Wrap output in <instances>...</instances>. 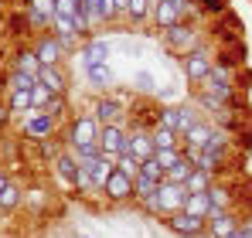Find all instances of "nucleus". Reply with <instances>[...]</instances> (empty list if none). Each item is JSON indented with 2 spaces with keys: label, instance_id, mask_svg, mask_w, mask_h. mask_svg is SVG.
<instances>
[{
  "label": "nucleus",
  "instance_id": "f257e3e1",
  "mask_svg": "<svg viewBox=\"0 0 252 238\" xmlns=\"http://www.w3.org/2000/svg\"><path fill=\"white\" fill-rule=\"evenodd\" d=\"M188 0H160V3H154L150 7V21L160 28V31H167L174 24H181L184 21V14H188Z\"/></svg>",
  "mask_w": 252,
  "mask_h": 238
},
{
  "label": "nucleus",
  "instance_id": "f03ea898",
  "mask_svg": "<svg viewBox=\"0 0 252 238\" xmlns=\"http://www.w3.org/2000/svg\"><path fill=\"white\" fill-rule=\"evenodd\" d=\"M99 133H102V126L95 122V116H92V113H89V116H79L75 122H72V129H68V150L99 143Z\"/></svg>",
  "mask_w": 252,
  "mask_h": 238
},
{
  "label": "nucleus",
  "instance_id": "7ed1b4c3",
  "mask_svg": "<svg viewBox=\"0 0 252 238\" xmlns=\"http://www.w3.org/2000/svg\"><path fill=\"white\" fill-rule=\"evenodd\" d=\"M181 65H184L188 82H208L211 68H215V58H211L205 48H194V51H188V55L181 58Z\"/></svg>",
  "mask_w": 252,
  "mask_h": 238
},
{
  "label": "nucleus",
  "instance_id": "20e7f679",
  "mask_svg": "<svg viewBox=\"0 0 252 238\" xmlns=\"http://www.w3.org/2000/svg\"><path fill=\"white\" fill-rule=\"evenodd\" d=\"M126 129L123 122H113V126H102V133H99V150H102V157L116 160L126 153Z\"/></svg>",
  "mask_w": 252,
  "mask_h": 238
},
{
  "label": "nucleus",
  "instance_id": "39448f33",
  "mask_svg": "<svg viewBox=\"0 0 252 238\" xmlns=\"http://www.w3.org/2000/svg\"><path fill=\"white\" fill-rule=\"evenodd\" d=\"M164 225H167L174 235H181V238H198V235H205V228H208V221H205V218H194V214H188V211L167 214V218H164Z\"/></svg>",
  "mask_w": 252,
  "mask_h": 238
},
{
  "label": "nucleus",
  "instance_id": "423d86ee",
  "mask_svg": "<svg viewBox=\"0 0 252 238\" xmlns=\"http://www.w3.org/2000/svg\"><path fill=\"white\" fill-rule=\"evenodd\" d=\"M126 153H133L140 163H143V160H150V157H157L154 133H150V129H143V126H133V129L126 133Z\"/></svg>",
  "mask_w": 252,
  "mask_h": 238
},
{
  "label": "nucleus",
  "instance_id": "0eeeda50",
  "mask_svg": "<svg viewBox=\"0 0 252 238\" xmlns=\"http://www.w3.org/2000/svg\"><path fill=\"white\" fill-rule=\"evenodd\" d=\"M164 44L170 51H177V55H188V51L198 48V31L191 24H174V28L164 31Z\"/></svg>",
  "mask_w": 252,
  "mask_h": 238
},
{
  "label": "nucleus",
  "instance_id": "6e6552de",
  "mask_svg": "<svg viewBox=\"0 0 252 238\" xmlns=\"http://www.w3.org/2000/svg\"><path fill=\"white\" fill-rule=\"evenodd\" d=\"M157 201H160V211H164V218H167V214H177V211H184L188 187H184V184H170V180H164V184L157 187Z\"/></svg>",
  "mask_w": 252,
  "mask_h": 238
},
{
  "label": "nucleus",
  "instance_id": "1a4fd4ad",
  "mask_svg": "<svg viewBox=\"0 0 252 238\" xmlns=\"http://www.w3.org/2000/svg\"><path fill=\"white\" fill-rule=\"evenodd\" d=\"M34 55H38V61H41V68L44 65H58L62 61V55H65V48H62V41L55 38L51 31L48 34H38V41H34V48H31Z\"/></svg>",
  "mask_w": 252,
  "mask_h": 238
},
{
  "label": "nucleus",
  "instance_id": "9d476101",
  "mask_svg": "<svg viewBox=\"0 0 252 238\" xmlns=\"http://www.w3.org/2000/svg\"><path fill=\"white\" fill-rule=\"evenodd\" d=\"M92 116H95V122L99 126H113V122H123L126 109L120 99H113V95H102L95 106H92Z\"/></svg>",
  "mask_w": 252,
  "mask_h": 238
},
{
  "label": "nucleus",
  "instance_id": "9b49d317",
  "mask_svg": "<svg viewBox=\"0 0 252 238\" xmlns=\"http://www.w3.org/2000/svg\"><path fill=\"white\" fill-rule=\"evenodd\" d=\"M239 218H235V211H211V218H208V232L211 238H232L235 232H239Z\"/></svg>",
  "mask_w": 252,
  "mask_h": 238
},
{
  "label": "nucleus",
  "instance_id": "f8f14e48",
  "mask_svg": "<svg viewBox=\"0 0 252 238\" xmlns=\"http://www.w3.org/2000/svg\"><path fill=\"white\" fill-rule=\"evenodd\" d=\"M208 92L225 106V102H232V75H228V68H221V65H215L208 75Z\"/></svg>",
  "mask_w": 252,
  "mask_h": 238
},
{
  "label": "nucleus",
  "instance_id": "ddd939ff",
  "mask_svg": "<svg viewBox=\"0 0 252 238\" xmlns=\"http://www.w3.org/2000/svg\"><path fill=\"white\" fill-rule=\"evenodd\" d=\"M38 82H41L51 95H65V89H68V79H65V72L58 65H44L41 72H38Z\"/></svg>",
  "mask_w": 252,
  "mask_h": 238
},
{
  "label": "nucleus",
  "instance_id": "4468645a",
  "mask_svg": "<svg viewBox=\"0 0 252 238\" xmlns=\"http://www.w3.org/2000/svg\"><path fill=\"white\" fill-rule=\"evenodd\" d=\"M106 198L113 201V204H123V201H129L133 198V180L126 177V174H113L109 177V184H106Z\"/></svg>",
  "mask_w": 252,
  "mask_h": 238
},
{
  "label": "nucleus",
  "instance_id": "2eb2a0df",
  "mask_svg": "<svg viewBox=\"0 0 252 238\" xmlns=\"http://www.w3.org/2000/svg\"><path fill=\"white\" fill-rule=\"evenodd\" d=\"M89 177H92V187L95 191H106V184H109V177L116 174V160H109V157H99L89 170H85Z\"/></svg>",
  "mask_w": 252,
  "mask_h": 238
},
{
  "label": "nucleus",
  "instance_id": "dca6fc26",
  "mask_svg": "<svg viewBox=\"0 0 252 238\" xmlns=\"http://www.w3.org/2000/svg\"><path fill=\"white\" fill-rule=\"evenodd\" d=\"M79 58H82L85 68H89V65L106 61V58H109V41H106V38H89L82 44V55H79Z\"/></svg>",
  "mask_w": 252,
  "mask_h": 238
},
{
  "label": "nucleus",
  "instance_id": "f3484780",
  "mask_svg": "<svg viewBox=\"0 0 252 238\" xmlns=\"http://www.w3.org/2000/svg\"><path fill=\"white\" fill-rule=\"evenodd\" d=\"M211 133H215V126L198 119V122L181 136V143H188V150H205V147H208V140H211Z\"/></svg>",
  "mask_w": 252,
  "mask_h": 238
},
{
  "label": "nucleus",
  "instance_id": "a211bd4d",
  "mask_svg": "<svg viewBox=\"0 0 252 238\" xmlns=\"http://www.w3.org/2000/svg\"><path fill=\"white\" fill-rule=\"evenodd\" d=\"M24 133H28V136H34V140L51 136V133H55V116H48V113H31L28 126H24Z\"/></svg>",
  "mask_w": 252,
  "mask_h": 238
},
{
  "label": "nucleus",
  "instance_id": "6ab92c4d",
  "mask_svg": "<svg viewBox=\"0 0 252 238\" xmlns=\"http://www.w3.org/2000/svg\"><path fill=\"white\" fill-rule=\"evenodd\" d=\"M85 79L92 82L99 92H106V89H113L116 75H113V68H109L106 61H99V65H89V68H85Z\"/></svg>",
  "mask_w": 252,
  "mask_h": 238
},
{
  "label": "nucleus",
  "instance_id": "aec40b11",
  "mask_svg": "<svg viewBox=\"0 0 252 238\" xmlns=\"http://www.w3.org/2000/svg\"><path fill=\"white\" fill-rule=\"evenodd\" d=\"M184 211H188V214H194V218H205V221H208L215 208H211V198H208V194H188Z\"/></svg>",
  "mask_w": 252,
  "mask_h": 238
},
{
  "label": "nucleus",
  "instance_id": "412c9836",
  "mask_svg": "<svg viewBox=\"0 0 252 238\" xmlns=\"http://www.w3.org/2000/svg\"><path fill=\"white\" fill-rule=\"evenodd\" d=\"M194 170H198V163L184 153V157H181V160H177V163L167 170V180H170V184H188V177H191Z\"/></svg>",
  "mask_w": 252,
  "mask_h": 238
},
{
  "label": "nucleus",
  "instance_id": "4be33fe9",
  "mask_svg": "<svg viewBox=\"0 0 252 238\" xmlns=\"http://www.w3.org/2000/svg\"><path fill=\"white\" fill-rule=\"evenodd\" d=\"M188 194H208L211 187H215V177L211 174H205V170H194L191 177H188Z\"/></svg>",
  "mask_w": 252,
  "mask_h": 238
},
{
  "label": "nucleus",
  "instance_id": "5701e85b",
  "mask_svg": "<svg viewBox=\"0 0 252 238\" xmlns=\"http://www.w3.org/2000/svg\"><path fill=\"white\" fill-rule=\"evenodd\" d=\"M150 133H154V147H157V150H174V147H181V136H177L174 129H167V126H154Z\"/></svg>",
  "mask_w": 252,
  "mask_h": 238
},
{
  "label": "nucleus",
  "instance_id": "b1692460",
  "mask_svg": "<svg viewBox=\"0 0 252 238\" xmlns=\"http://www.w3.org/2000/svg\"><path fill=\"white\" fill-rule=\"evenodd\" d=\"M7 109H10V113H31V92H24V89H7Z\"/></svg>",
  "mask_w": 252,
  "mask_h": 238
},
{
  "label": "nucleus",
  "instance_id": "393cba45",
  "mask_svg": "<svg viewBox=\"0 0 252 238\" xmlns=\"http://www.w3.org/2000/svg\"><path fill=\"white\" fill-rule=\"evenodd\" d=\"M157 187H160V184H154L150 177H136V180H133V201H136V204L150 201L154 194H157Z\"/></svg>",
  "mask_w": 252,
  "mask_h": 238
},
{
  "label": "nucleus",
  "instance_id": "a878e982",
  "mask_svg": "<svg viewBox=\"0 0 252 238\" xmlns=\"http://www.w3.org/2000/svg\"><path fill=\"white\" fill-rule=\"evenodd\" d=\"M14 72H28V75H34V79H38V72H41L38 55H34V51H21V55H17V61H14Z\"/></svg>",
  "mask_w": 252,
  "mask_h": 238
},
{
  "label": "nucleus",
  "instance_id": "bb28decb",
  "mask_svg": "<svg viewBox=\"0 0 252 238\" xmlns=\"http://www.w3.org/2000/svg\"><path fill=\"white\" fill-rule=\"evenodd\" d=\"M21 201H24V194H21V187L10 180L3 191H0V211H14V208H21Z\"/></svg>",
  "mask_w": 252,
  "mask_h": 238
},
{
  "label": "nucleus",
  "instance_id": "cd10ccee",
  "mask_svg": "<svg viewBox=\"0 0 252 238\" xmlns=\"http://www.w3.org/2000/svg\"><path fill=\"white\" fill-rule=\"evenodd\" d=\"M208 198H211V208L215 211H232V191L225 184H215L208 191Z\"/></svg>",
  "mask_w": 252,
  "mask_h": 238
},
{
  "label": "nucleus",
  "instance_id": "c85d7f7f",
  "mask_svg": "<svg viewBox=\"0 0 252 238\" xmlns=\"http://www.w3.org/2000/svg\"><path fill=\"white\" fill-rule=\"evenodd\" d=\"M140 177H150L154 184H164V180H167V170L160 167V160H157V157H150V160H143V167H140Z\"/></svg>",
  "mask_w": 252,
  "mask_h": 238
},
{
  "label": "nucleus",
  "instance_id": "c756f323",
  "mask_svg": "<svg viewBox=\"0 0 252 238\" xmlns=\"http://www.w3.org/2000/svg\"><path fill=\"white\" fill-rule=\"evenodd\" d=\"M140 167H143V163L133 157V153H123V157H116V170H120V174H126L129 180H136V177H140Z\"/></svg>",
  "mask_w": 252,
  "mask_h": 238
},
{
  "label": "nucleus",
  "instance_id": "7c9ffc66",
  "mask_svg": "<svg viewBox=\"0 0 252 238\" xmlns=\"http://www.w3.org/2000/svg\"><path fill=\"white\" fill-rule=\"evenodd\" d=\"M51 99H55V95H51V92L44 89L41 82H38V85H34V92H31V113H44Z\"/></svg>",
  "mask_w": 252,
  "mask_h": 238
},
{
  "label": "nucleus",
  "instance_id": "2f4dec72",
  "mask_svg": "<svg viewBox=\"0 0 252 238\" xmlns=\"http://www.w3.org/2000/svg\"><path fill=\"white\" fill-rule=\"evenodd\" d=\"M194 122H198V113H194L191 106H181V109H177V136H184Z\"/></svg>",
  "mask_w": 252,
  "mask_h": 238
},
{
  "label": "nucleus",
  "instance_id": "473e14b6",
  "mask_svg": "<svg viewBox=\"0 0 252 238\" xmlns=\"http://www.w3.org/2000/svg\"><path fill=\"white\" fill-rule=\"evenodd\" d=\"M34 85H38V79L28 75V72H14L10 82H7V89H24V92H34Z\"/></svg>",
  "mask_w": 252,
  "mask_h": 238
},
{
  "label": "nucleus",
  "instance_id": "72a5a7b5",
  "mask_svg": "<svg viewBox=\"0 0 252 238\" xmlns=\"http://www.w3.org/2000/svg\"><path fill=\"white\" fill-rule=\"evenodd\" d=\"M126 17L136 21V24L147 21V17H150V0H129V14H126Z\"/></svg>",
  "mask_w": 252,
  "mask_h": 238
},
{
  "label": "nucleus",
  "instance_id": "f704fd0d",
  "mask_svg": "<svg viewBox=\"0 0 252 238\" xmlns=\"http://www.w3.org/2000/svg\"><path fill=\"white\" fill-rule=\"evenodd\" d=\"M28 7H31V10H38L41 17H48V21L55 24V14H58V7H55V0H28Z\"/></svg>",
  "mask_w": 252,
  "mask_h": 238
},
{
  "label": "nucleus",
  "instance_id": "c9c22d12",
  "mask_svg": "<svg viewBox=\"0 0 252 238\" xmlns=\"http://www.w3.org/2000/svg\"><path fill=\"white\" fill-rule=\"evenodd\" d=\"M157 126H167L177 133V106H164L160 113H157Z\"/></svg>",
  "mask_w": 252,
  "mask_h": 238
},
{
  "label": "nucleus",
  "instance_id": "e433bc0d",
  "mask_svg": "<svg viewBox=\"0 0 252 238\" xmlns=\"http://www.w3.org/2000/svg\"><path fill=\"white\" fill-rule=\"evenodd\" d=\"M181 157H184V150H181V147H174V150H157V160H160V167H164V170H170Z\"/></svg>",
  "mask_w": 252,
  "mask_h": 238
},
{
  "label": "nucleus",
  "instance_id": "4c0bfd02",
  "mask_svg": "<svg viewBox=\"0 0 252 238\" xmlns=\"http://www.w3.org/2000/svg\"><path fill=\"white\" fill-rule=\"evenodd\" d=\"M55 7H58V17H68V21H72L82 3H75V0H55Z\"/></svg>",
  "mask_w": 252,
  "mask_h": 238
},
{
  "label": "nucleus",
  "instance_id": "58836bf2",
  "mask_svg": "<svg viewBox=\"0 0 252 238\" xmlns=\"http://www.w3.org/2000/svg\"><path fill=\"white\" fill-rule=\"evenodd\" d=\"M44 113H48V116H65V95H55V99H51V102H48V109H44Z\"/></svg>",
  "mask_w": 252,
  "mask_h": 238
},
{
  "label": "nucleus",
  "instance_id": "ea45409f",
  "mask_svg": "<svg viewBox=\"0 0 252 238\" xmlns=\"http://www.w3.org/2000/svg\"><path fill=\"white\" fill-rule=\"evenodd\" d=\"M205 14H225V0H198Z\"/></svg>",
  "mask_w": 252,
  "mask_h": 238
},
{
  "label": "nucleus",
  "instance_id": "a19ab883",
  "mask_svg": "<svg viewBox=\"0 0 252 238\" xmlns=\"http://www.w3.org/2000/svg\"><path fill=\"white\" fill-rule=\"evenodd\" d=\"M136 85H140V89H143V92H147V89H150V85H154V79H150V75H147V72H140V75H136Z\"/></svg>",
  "mask_w": 252,
  "mask_h": 238
},
{
  "label": "nucleus",
  "instance_id": "79ce46f5",
  "mask_svg": "<svg viewBox=\"0 0 252 238\" xmlns=\"http://www.w3.org/2000/svg\"><path fill=\"white\" fill-rule=\"evenodd\" d=\"M116 14H120V17L129 14V0H116Z\"/></svg>",
  "mask_w": 252,
  "mask_h": 238
},
{
  "label": "nucleus",
  "instance_id": "37998d69",
  "mask_svg": "<svg viewBox=\"0 0 252 238\" xmlns=\"http://www.w3.org/2000/svg\"><path fill=\"white\" fill-rule=\"evenodd\" d=\"M7 119H10V109H7V102L0 106V126H7Z\"/></svg>",
  "mask_w": 252,
  "mask_h": 238
},
{
  "label": "nucleus",
  "instance_id": "c03bdc74",
  "mask_svg": "<svg viewBox=\"0 0 252 238\" xmlns=\"http://www.w3.org/2000/svg\"><path fill=\"white\" fill-rule=\"evenodd\" d=\"M242 232H249V235H252V214H249V218H242Z\"/></svg>",
  "mask_w": 252,
  "mask_h": 238
},
{
  "label": "nucleus",
  "instance_id": "a18cd8bd",
  "mask_svg": "<svg viewBox=\"0 0 252 238\" xmlns=\"http://www.w3.org/2000/svg\"><path fill=\"white\" fill-rule=\"evenodd\" d=\"M7 184H10V177H7V170H0V191H3Z\"/></svg>",
  "mask_w": 252,
  "mask_h": 238
},
{
  "label": "nucleus",
  "instance_id": "49530a36",
  "mask_svg": "<svg viewBox=\"0 0 252 238\" xmlns=\"http://www.w3.org/2000/svg\"><path fill=\"white\" fill-rule=\"evenodd\" d=\"M232 238H252V235H249V232H242V225H239V232H235Z\"/></svg>",
  "mask_w": 252,
  "mask_h": 238
},
{
  "label": "nucleus",
  "instance_id": "de8ad7c7",
  "mask_svg": "<svg viewBox=\"0 0 252 238\" xmlns=\"http://www.w3.org/2000/svg\"><path fill=\"white\" fill-rule=\"evenodd\" d=\"M198 238H211V235H208V232H205V235H198Z\"/></svg>",
  "mask_w": 252,
  "mask_h": 238
},
{
  "label": "nucleus",
  "instance_id": "09e8293b",
  "mask_svg": "<svg viewBox=\"0 0 252 238\" xmlns=\"http://www.w3.org/2000/svg\"><path fill=\"white\" fill-rule=\"evenodd\" d=\"M154 3H160V0H150V7H154Z\"/></svg>",
  "mask_w": 252,
  "mask_h": 238
},
{
  "label": "nucleus",
  "instance_id": "8fccbe9b",
  "mask_svg": "<svg viewBox=\"0 0 252 238\" xmlns=\"http://www.w3.org/2000/svg\"><path fill=\"white\" fill-rule=\"evenodd\" d=\"M75 3H85V0H75Z\"/></svg>",
  "mask_w": 252,
  "mask_h": 238
}]
</instances>
